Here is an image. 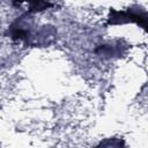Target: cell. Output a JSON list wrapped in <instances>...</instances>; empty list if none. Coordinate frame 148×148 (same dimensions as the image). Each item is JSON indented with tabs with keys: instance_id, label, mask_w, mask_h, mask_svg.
<instances>
[{
	"instance_id": "obj_2",
	"label": "cell",
	"mask_w": 148,
	"mask_h": 148,
	"mask_svg": "<svg viewBox=\"0 0 148 148\" xmlns=\"http://www.w3.org/2000/svg\"><path fill=\"white\" fill-rule=\"evenodd\" d=\"M147 18L148 13L145 7L140 5H133L126 9L110 8L109 15L106 17V27L110 25H123L127 23H135L145 31H147Z\"/></svg>"
},
{
	"instance_id": "obj_4",
	"label": "cell",
	"mask_w": 148,
	"mask_h": 148,
	"mask_svg": "<svg viewBox=\"0 0 148 148\" xmlns=\"http://www.w3.org/2000/svg\"><path fill=\"white\" fill-rule=\"evenodd\" d=\"M95 148H126V143L123 138L110 136L99 141Z\"/></svg>"
},
{
	"instance_id": "obj_1",
	"label": "cell",
	"mask_w": 148,
	"mask_h": 148,
	"mask_svg": "<svg viewBox=\"0 0 148 148\" xmlns=\"http://www.w3.org/2000/svg\"><path fill=\"white\" fill-rule=\"evenodd\" d=\"M6 35L14 40L23 42L27 46L44 47L56 42L57 29L51 24H36L34 15L25 12L10 23Z\"/></svg>"
},
{
	"instance_id": "obj_3",
	"label": "cell",
	"mask_w": 148,
	"mask_h": 148,
	"mask_svg": "<svg viewBox=\"0 0 148 148\" xmlns=\"http://www.w3.org/2000/svg\"><path fill=\"white\" fill-rule=\"evenodd\" d=\"M128 45L124 44V40L116 39V40H109L105 42L101 45H98L95 50V52L105 59H111V58H118L123 56L126 51Z\"/></svg>"
},
{
	"instance_id": "obj_5",
	"label": "cell",
	"mask_w": 148,
	"mask_h": 148,
	"mask_svg": "<svg viewBox=\"0 0 148 148\" xmlns=\"http://www.w3.org/2000/svg\"><path fill=\"white\" fill-rule=\"evenodd\" d=\"M53 6H56V5L52 3V2H47V1H29L28 2V10H27V13L34 15V14L47 10L49 8H51Z\"/></svg>"
}]
</instances>
